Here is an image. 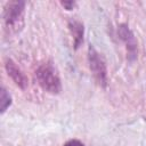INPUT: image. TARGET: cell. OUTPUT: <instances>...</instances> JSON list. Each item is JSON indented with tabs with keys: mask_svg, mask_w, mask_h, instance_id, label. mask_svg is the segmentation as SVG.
Returning <instances> with one entry per match:
<instances>
[{
	"mask_svg": "<svg viewBox=\"0 0 146 146\" xmlns=\"http://www.w3.org/2000/svg\"><path fill=\"white\" fill-rule=\"evenodd\" d=\"M36 79L39 84L50 94H59L62 91V83L56 68L51 63H44L36 70Z\"/></svg>",
	"mask_w": 146,
	"mask_h": 146,
	"instance_id": "cell-1",
	"label": "cell"
},
{
	"mask_svg": "<svg viewBox=\"0 0 146 146\" xmlns=\"http://www.w3.org/2000/svg\"><path fill=\"white\" fill-rule=\"evenodd\" d=\"M24 6L25 3L23 1H11L7 3L3 13V19L8 30L17 32L22 27Z\"/></svg>",
	"mask_w": 146,
	"mask_h": 146,
	"instance_id": "cell-2",
	"label": "cell"
},
{
	"mask_svg": "<svg viewBox=\"0 0 146 146\" xmlns=\"http://www.w3.org/2000/svg\"><path fill=\"white\" fill-rule=\"evenodd\" d=\"M88 58H89V64H90V70L96 78V80L102 84L106 86L107 82V70L106 65L103 60V58L99 56V54L90 46L89 47V52H88Z\"/></svg>",
	"mask_w": 146,
	"mask_h": 146,
	"instance_id": "cell-3",
	"label": "cell"
},
{
	"mask_svg": "<svg viewBox=\"0 0 146 146\" xmlns=\"http://www.w3.org/2000/svg\"><path fill=\"white\" fill-rule=\"evenodd\" d=\"M6 70L8 72V75L15 81V83L17 86H19L22 89H25L27 86V79L24 75V73L19 70V67H17V65L11 60V59H7L6 62Z\"/></svg>",
	"mask_w": 146,
	"mask_h": 146,
	"instance_id": "cell-4",
	"label": "cell"
},
{
	"mask_svg": "<svg viewBox=\"0 0 146 146\" xmlns=\"http://www.w3.org/2000/svg\"><path fill=\"white\" fill-rule=\"evenodd\" d=\"M68 26L74 38V46L75 48H78L83 39V25L78 21H70Z\"/></svg>",
	"mask_w": 146,
	"mask_h": 146,
	"instance_id": "cell-5",
	"label": "cell"
},
{
	"mask_svg": "<svg viewBox=\"0 0 146 146\" xmlns=\"http://www.w3.org/2000/svg\"><path fill=\"white\" fill-rule=\"evenodd\" d=\"M11 104V98L10 96L7 94V91L2 88L1 89V95H0V108H1V112H5L6 108Z\"/></svg>",
	"mask_w": 146,
	"mask_h": 146,
	"instance_id": "cell-6",
	"label": "cell"
},
{
	"mask_svg": "<svg viewBox=\"0 0 146 146\" xmlns=\"http://www.w3.org/2000/svg\"><path fill=\"white\" fill-rule=\"evenodd\" d=\"M64 146H84V145L76 139H72V140H68L67 143H65Z\"/></svg>",
	"mask_w": 146,
	"mask_h": 146,
	"instance_id": "cell-7",
	"label": "cell"
},
{
	"mask_svg": "<svg viewBox=\"0 0 146 146\" xmlns=\"http://www.w3.org/2000/svg\"><path fill=\"white\" fill-rule=\"evenodd\" d=\"M62 5H63L64 7H66V9L71 10V9L74 7V5H75V3H74V2H72V1H70V2H68V1H64V2H62Z\"/></svg>",
	"mask_w": 146,
	"mask_h": 146,
	"instance_id": "cell-8",
	"label": "cell"
}]
</instances>
